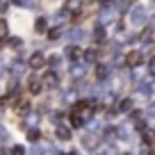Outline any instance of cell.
<instances>
[{
  "label": "cell",
  "instance_id": "1",
  "mask_svg": "<svg viewBox=\"0 0 155 155\" xmlns=\"http://www.w3.org/2000/svg\"><path fill=\"white\" fill-rule=\"evenodd\" d=\"M28 91H30V94H34V96L44 91V82H41V75H32V78L28 80Z\"/></svg>",
  "mask_w": 155,
  "mask_h": 155
},
{
  "label": "cell",
  "instance_id": "2",
  "mask_svg": "<svg viewBox=\"0 0 155 155\" xmlns=\"http://www.w3.org/2000/svg\"><path fill=\"white\" fill-rule=\"evenodd\" d=\"M41 82H44V87H57L59 84V78L55 71H46L44 75H41Z\"/></svg>",
  "mask_w": 155,
  "mask_h": 155
},
{
  "label": "cell",
  "instance_id": "3",
  "mask_svg": "<svg viewBox=\"0 0 155 155\" xmlns=\"http://www.w3.org/2000/svg\"><path fill=\"white\" fill-rule=\"evenodd\" d=\"M46 62L48 59L44 57V53H34L32 57H30V68H34V71H39V68H44Z\"/></svg>",
  "mask_w": 155,
  "mask_h": 155
},
{
  "label": "cell",
  "instance_id": "4",
  "mask_svg": "<svg viewBox=\"0 0 155 155\" xmlns=\"http://www.w3.org/2000/svg\"><path fill=\"white\" fill-rule=\"evenodd\" d=\"M126 62L130 64V66H139L144 59H141V53H137V50H132V53H128L126 55Z\"/></svg>",
  "mask_w": 155,
  "mask_h": 155
},
{
  "label": "cell",
  "instance_id": "5",
  "mask_svg": "<svg viewBox=\"0 0 155 155\" xmlns=\"http://www.w3.org/2000/svg\"><path fill=\"white\" fill-rule=\"evenodd\" d=\"M82 146L84 148H96V132H94V135H84L82 137Z\"/></svg>",
  "mask_w": 155,
  "mask_h": 155
},
{
  "label": "cell",
  "instance_id": "6",
  "mask_svg": "<svg viewBox=\"0 0 155 155\" xmlns=\"http://www.w3.org/2000/svg\"><path fill=\"white\" fill-rule=\"evenodd\" d=\"M55 135H57V139H62V141H68V139H71V132H68V128H64V126H59Z\"/></svg>",
  "mask_w": 155,
  "mask_h": 155
},
{
  "label": "cell",
  "instance_id": "7",
  "mask_svg": "<svg viewBox=\"0 0 155 155\" xmlns=\"http://www.w3.org/2000/svg\"><path fill=\"white\" fill-rule=\"evenodd\" d=\"M66 55H68L71 59H78V57H82V50L75 48V46H68V48H66Z\"/></svg>",
  "mask_w": 155,
  "mask_h": 155
},
{
  "label": "cell",
  "instance_id": "8",
  "mask_svg": "<svg viewBox=\"0 0 155 155\" xmlns=\"http://www.w3.org/2000/svg\"><path fill=\"white\" fill-rule=\"evenodd\" d=\"M94 75H96V78H98V80H103V78H105V75H107V68H105V66H103V64H98V66H96V68H94Z\"/></svg>",
  "mask_w": 155,
  "mask_h": 155
},
{
  "label": "cell",
  "instance_id": "9",
  "mask_svg": "<svg viewBox=\"0 0 155 155\" xmlns=\"http://www.w3.org/2000/svg\"><path fill=\"white\" fill-rule=\"evenodd\" d=\"M82 55H84V59H87V62H96V57H98V53H96L94 48H89L87 53H82Z\"/></svg>",
  "mask_w": 155,
  "mask_h": 155
},
{
  "label": "cell",
  "instance_id": "10",
  "mask_svg": "<svg viewBox=\"0 0 155 155\" xmlns=\"http://www.w3.org/2000/svg\"><path fill=\"white\" fill-rule=\"evenodd\" d=\"M34 30H37V32H44V30H46V18H37V23H34Z\"/></svg>",
  "mask_w": 155,
  "mask_h": 155
},
{
  "label": "cell",
  "instance_id": "11",
  "mask_svg": "<svg viewBox=\"0 0 155 155\" xmlns=\"http://www.w3.org/2000/svg\"><path fill=\"white\" fill-rule=\"evenodd\" d=\"M132 107V101L130 98H126V101H121V107H119V112H128Z\"/></svg>",
  "mask_w": 155,
  "mask_h": 155
},
{
  "label": "cell",
  "instance_id": "12",
  "mask_svg": "<svg viewBox=\"0 0 155 155\" xmlns=\"http://www.w3.org/2000/svg\"><path fill=\"white\" fill-rule=\"evenodd\" d=\"M57 37H59V30H57V28L48 32V39H50V41H57Z\"/></svg>",
  "mask_w": 155,
  "mask_h": 155
},
{
  "label": "cell",
  "instance_id": "13",
  "mask_svg": "<svg viewBox=\"0 0 155 155\" xmlns=\"http://www.w3.org/2000/svg\"><path fill=\"white\" fill-rule=\"evenodd\" d=\"M25 150H23V146H14V148H12V155H23Z\"/></svg>",
  "mask_w": 155,
  "mask_h": 155
},
{
  "label": "cell",
  "instance_id": "14",
  "mask_svg": "<svg viewBox=\"0 0 155 155\" xmlns=\"http://www.w3.org/2000/svg\"><path fill=\"white\" fill-rule=\"evenodd\" d=\"M28 137H30L32 141H37V139H39V132H37V130H32V132H28Z\"/></svg>",
  "mask_w": 155,
  "mask_h": 155
},
{
  "label": "cell",
  "instance_id": "15",
  "mask_svg": "<svg viewBox=\"0 0 155 155\" xmlns=\"http://www.w3.org/2000/svg\"><path fill=\"white\" fill-rule=\"evenodd\" d=\"M148 68H150V73H155V57L150 59V64H148Z\"/></svg>",
  "mask_w": 155,
  "mask_h": 155
},
{
  "label": "cell",
  "instance_id": "16",
  "mask_svg": "<svg viewBox=\"0 0 155 155\" xmlns=\"http://www.w3.org/2000/svg\"><path fill=\"white\" fill-rule=\"evenodd\" d=\"M32 155H44V148H34V150H32Z\"/></svg>",
  "mask_w": 155,
  "mask_h": 155
},
{
  "label": "cell",
  "instance_id": "17",
  "mask_svg": "<svg viewBox=\"0 0 155 155\" xmlns=\"http://www.w3.org/2000/svg\"><path fill=\"white\" fill-rule=\"evenodd\" d=\"M0 48H2V39H0Z\"/></svg>",
  "mask_w": 155,
  "mask_h": 155
},
{
  "label": "cell",
  "instance_id": "18",
  "mask_svg": "<svg viewBox=\"0 0 155 155\" xmlns=\"http://www.w3.org/2000/svg\"><path fill=\"white\" fill-rule=\"evenodd\" d=\"M150 155H155V153H150Z\"/></svg>",
  "mask_w": 155,
  "mask_h": 155
}]
</instances>
